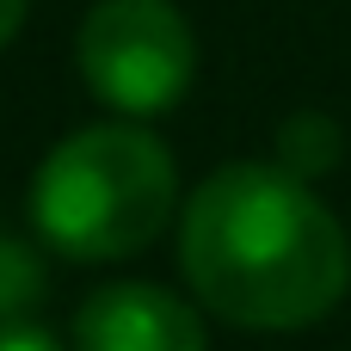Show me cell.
<instances>
[{
	"instance_id": "3",
	"label": "cell",
	"mask_w": 351,
	"mask_h": 351,
	"mask_svg": "<svg viewBox=\"0 0 351 351\" xmlns=\"http://www.w3.org/2000/svg\"><path fill=\"white\" fill-rule=\"evenodd\" d=\"M80 80L123 117H160L191 93L197 37L173 0H99L80 25Z\"/></svg>"
},
{
	"instance_id": "1",
	"label": "cell",
	"mask_w": 351,
	"mask_h": 351,
	"mask_svg": "<svg viewBox=\"0 0 351 351\" xmlns=\"http://www.w3.org/2000/svg\"><path fill=\"white\" fill-rule=\"evenodd\" d=\"M179 265L204 308L253 333L327 321L351 290L339 216L284 167H222L179 216Z\"/></svg>"
},
{
	"instance_id": "2",
	"label": "cell",
	"mask_w": 351,
	"mask_h": 351,
	"mask_svg": "<svg viewBox=\"0 0 351 351\" xmlns=\"http://www.w3.org/2000/svg\"><path fill=\"white\" fill-rule=\"evenodd\" d=\"M179 197V167L160 136L136 123H93L56 142L31 179V222L68 259L142 253Z\"/></svg>"
},
{
	"instance_id": "4",
	"label": "cell",
	"mask_w": 351,
	"mask_h": 351,
	"mask_svg": "<svg viewBox=\"0 0 351 351\" xmlns=\"http://www.w3.org/2000/svg\"><path fill=\"white\" fill-rule=\"evenodd\" d=\"M74 351H210L204 321L160 284H111L80 302Z\"/></svg>"
},
{
	"instance_id": "6",
	"label": "cell",
	"mask_w": 351,
	"mask_h": 351,
	"mask_svg": "<svg viewBox=\"0 0 351 351\" xmlns=\"http://www.w3.org/2000/svg\"><path fill=\"white\" fill-rule=\"evenodd\" d=\"M0 351H62V346H56L49 333H37V327H12V321H6V327H0Z\"/></svg>"
},
{
	"instance_id": "5",
	"label": "cell",
	"mask_w": 351,
	"mask_h": 351,
	"mask_svg": "<svg viewBox=\"0 0 351 351\" xmlns=\"http://www.w3.org/2000/svg\"><path fill=\"white\" fill-rule=\"evenodd\" d=\"M37 296H43V259L19 234H0V327L19 321Z\"/></svg>"
},
{
	"instance_id": "7",
	"label": "cell",
	"mask_w": 351,
	"mask_h": 351,
	"mask_svg": "<svg viewBox=\"0 0 351 351\" xmlns=\"http://www.w3.org/2000/svg\"><path fill=\"white\" fill-rule=\"evenodd\" d=\"M25 6H31V0H0V49L19 37V25H25Z\"/></svg>"
}]
</instances>
